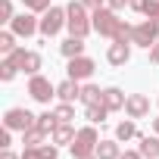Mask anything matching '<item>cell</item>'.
I'll return each instance as SVG.
<instances>
[{"label":"cell","mask_w":159,"mask_h":159,"mask_svg":"<svg viewBox=\"0 0 159 159\" xmlns=\"http://www.w3.org/2000/svg\"><path fill=\"white\" fill-rule=\"evenodd\" d=\"M137 140H140V156L143 159H159V137H153V134H137Z\"/></svg>","instance_id":"obj_15"},{"label":"cell","mask_w":159,"mask_h":159,"mask_svg":"<svg viewBox=\"0 0 159 159\" xmlns=\"http://www.w3.org/2000/svg\"><path fill=\"white\" fill-rule=\"evenodd\" d=\"M119 159H143V156H140V150H125Z\"/></svg>","instance_id":"obj_34"},{"label":"cell","mask_w":159,"mask_h":159,"mask_svg":"<svg viewBox=\"0 0 159 159\" xmlns=\"http://www.w3.org/2000/svg\"><path fill=\"white\" fill-rule=\"evenodd\" d=\"M81 3H84V7H88V10H100V7H103V3H106V0H81Z\"/></svg>","instance_id":"obj_36"},{"label":"cell","mask_w":159,"mask_h":159,"mask_svg":"<svg viewBox=\"0 0 159 159\" xmlns=\"http://www.w3.org/2000/svg\"><path fill=\"white\" fill-rule=\"evenodd\" d=\"M106 59H109V66H125V62L131 59V44H125V41H112L109 50H106Z\"/></svg>","instance_id":"obj_12"},{"label":"cell","mask_w":159,"mask_h":159,"mask_svg":"<svg viewBox=\"0 0 159 159\" xmlns=\"http://www.w3.org/2000/svg\"><path fill=\"white\" fill-rule=\"evenodd\" d=\"M143 16L159 22V0H147V7H143Z\"/></svg>","instance_id":"obj_30"},{"label":"cell","mask_w":159,"mask_h":159,"mask_svg":"<svg viewBox=\"0 0 159 159\" xmlns=\"http://www.w3.org/2000/svg\"><path fill=\"white\" fill-rule=\"evenodd\" d=\"M156 41H159V22H156V19H143V22L134 25V31H131V44L150 50Z\"/></svg>","instance_id":"obj_4"},{"label":"cell","mask_w":159,"mask_h":159,"mask_svg":"<svg viewBox=\"0 0 159 159\" xmlns=\"http://www.w3.org/2000/svg\"><path fill=\"white\" fill-rule=\"evenodd\" d=\"M59 125V119H56V112H41L38 116V128L41 131H47V134H53V128Z\"/></svg>","instance_id":"obj_24"},{"label":"cell","mask_w":159,"mask_h":159,"mask_svg":"<svg viewBox=\"0 0 159 159\" xmlns=\"http://www.w3.org/2000/svg\"><path fill=\"white\" fill-rule=\"evenodd\" d=\"M81 103H84V106H97V103H103V91H100L97 84H84V88H81Z\"/></svg>","instance_id":"obj_19"},{"label":"cell","mask_w":159,"mask_h":159,"mask_svg":"<svg viewBox=\"0 0 159 159\" xmlns=\"http://www.w3.org/2000/svg\"><path fill=\"white\" fill-rule=\"evenodd\" d=\"M131 31H134V25H128V22H122L112 41H125V44H131Z\"/></svg>","instance_id":"obj_28"},{"label":"cell","mask_w":159,"mask_h":159,"mask_svg":"<svg viewBox=\"0 0 159 159\" xmlns=\"http://www.w3.org/2000/svg\"><path fill=\"white\" fill-rule=\"evenodd\" d=\"M84 116H88V122H91V125H103V122H106V116H109V109H106L103 103H97V106H88V109H84Z\"/></svg>","instance_id":"obj_22"},{"label":"cell","mask_w":159,"mask_h":159,"mask_svg":"<svg viewBox=\"0 0 159 159\" xmlns=\"http://www.w3.org/2000/svg\"><path fill=\"white\" fill-rule=\"evenodd\" d=\"M7 56H13L25 75H38V72H41V53H34V50L16 47V50H13V53H7Z\"/></svg>","instance_id":"obj_8"},{"label":"cell","mask_w":159,"mask_h":159,"mask_svg":"<svg viewBox=\"0 0 159 159\" xmlns=\"http://www.w3.org/2000/svg\"><path fill=\"white\" fill-rule=\"evenodd\" d=\"M53 112H56V119H59V122H72V119H75V109H72V103H59Z\"/></svg>","instance_id":"obj_26"},{"label":"cell","mask_w":159,"mask_h":159,"mask_svg":"<svg viewBox=\"0 0 159 159\" xmlns=\"http://www.w3.org/2000/svg\"><path fill=\"white\" fill-rule=\"evenodd\" d=\"M19 72H22V69H19V62H16L13 56H7L3 62H0V81H13Z\"/></svg>","instance_id":"obj_20"},{"label":"cell","mask_w":159,"mask_h":159,"mask_svg":"<svg viewBox=\"0 0 159 159\" xmlns=\"http://www.w3.org/2000/svg\"><path fill=\"white\" fill-rule=\"evenodd\" d=\"M22 159H44V153H41V147H25Z\"/></svg>","instance_id":"obj_32"},{"label":"cell","mask_w":159,"mask_h":159,"mask_svg":"<svg viewBox=\"0 0 159 159\" xmlns=\"http://www.w3.org/2000/svg\"><path fill=\"white\" fill-rule=\"evenodd\" d=\"M94 69H97V66H94V59L81 53V56L69 59V69H66V72H69V78H75V81H88V78L94 75Z\"/></svg>","instance_id":"obj_9"},{"label":"cell","mask_w":159,"mask_h":159,"mask_svg":"<svg viewBox=\"0 0 159 159\" xmlns=\"http://www.w3.org/2000/svg\"><path fill=\"white\" fill-rule=\"evenodd\" d=\"M62 25H66V10L62 7H50L44 13V19H41V34L44 38H53V34L62 31Z\"/></svg>","instance_id":"obj_7"},{"label":"cell","mask_w":159,"mask_h":159,"mask_svg":"<svg viewBox=\"0 0 159 159\" xmlns=\"http://www.w3.org/2000/svg\"><path fill=\"white\" fill-rule=\"evenodd\" d=\"M41 153H44V159H56V156H59L56 143H44V147H41Z\"/></svg>","instance_id":"obj_31"},{"label":"cell","mask_w":159,"mask_h":159,"mask_svg":"<svg viewBox=\"0 0 159 159\" xmlns=\"http://www.w3.org/2000/svg\"><path fill=\"white\" fill-rule=\"evenodd\" d=\"M16 50V34L13 31H0V53H13Z\"/></svg>","instance_id":"obj_25"},{"label":"cell","mask_w":159,"mask_h":159,"mask_svg":"<svg viewBox=\"0 0 159 159\" xmlns=\"http://www.w3.org/2000/svg\"><path fill=\"white\" fill-rule=\"evenodd\" d=\"M10 143H13V131H10V128H3V131H0V147L7 150Z\"/></svg>","instance_id":"obj_33"},{"label":"cell","mask_w":159,"mask_h":159,"mask_svg":"<svg viewBox=\"0 0 159 159\" xmlns=\"http://www.w3.org/2000/svg\"><path fill=\"white\" fill-rule=\"evenodd\" d=\"M134 13H143V7H147V0H131V3H128Z\"/></svg>","instance_id":"obj_37"},{"label":"cell","mask_w":159,"mask_h":159,"mask_svg":"<svg viewBox=\"0 0 159 159\" xmlns=\"http://www.w3.org/2000/svg\"><path fill=\"white\" fill-rule=\"evenodd\" d=\"M84 159H97V153H91V156H84Z\"/></svg>","instance_id":"obj_41"},{"label":"cell","mask_w":159,"mask_h":159,"mask_svg":"<svg viewBox=\"0 0 159 159\" xmlns=\"http://www.w3.org/2000/svg\"><path fill=\"white\" fill-rule=\"evenodd\" d=\"M16 16H13V3L10 0H0V22H13Z\"/></svg>","instance_id":"obj_29"},{"label":"cell","mask_w":159,"mask_h":159,"mask_svg":"<svg viewBox=\"0 0 159 159\" xmlns=\"http://www.w3.org/2000/svg\"><path fill=\"white\" fill-rule=\"evenodd\" d=\"M125 100H128V97H125L119 88H106V91H103V106H106L109 112H116V109H125Z\"/></svg>","instance_id":"obj_16"},{"label":"cell","mask_w":159,"mask_h":159,"mask_svg":"<svg viewBox=\"0 0 159 159\" xmlns=\"http://www.w3.org/2000/svg\"><path fill=\"white\" fill-rule=\"evenodd\" d=\"M91 22H94V31L103 34V38H116V31H119V25H122V19L116 16L112 7H100V10H94Z\"/></svg>","instance_id":"obj_3"},{"label":"cell","mask_w":159,"mask_h":159,"mask_svg":"<svg viewBox=\"0 0 159 159\" xmlns=\"http://www.w3.org/2000/svg\"><path fill=\"white\" fill-rule=\"evenodd\" d=\"M44 137H47V131H41L38 125L28 128V131H22V143L25 147H44Z\"/></svg>","instance_id":"obj_21"},{"label":"cell","mask_w":159,"mask_h":159,"mask_svg":"<svg viewBox=\"0 0 159 159\" xmlns=\"http://www.w3.org/2000/svg\"><path fill=\"white\" fill-rule=\"evenodd\" d=\"M131 137H137V125H134V119L119 122V125H116V140H131Z\"/></svg>","instance_id":"obj_23"},{"label":"cell","mask_w":159,"mask_h":159,"mask_svg":"<svg viewBox=\"0 0 159 159\" xmlns=\"http://www.w3.org/2000/svg\"><path fill=\"white\" fill-rule=\"evenodd\" d=\"M122 150H119V140H100L97 143V159H119Z\"/></svg>","instance_id":"obj_18"},{"label":"cell","mask_w":159,"mask_h":159,"mask_svg":"<svg viewBox=\"0 0 159 159\" xmlns=\"http://www.w3.org/2000/svg\"><path fill=\"white\" fill-rule=\"evenodd\" d=\"M59 53H62L66 59H75V56H81V53H84V38H75V34H69V38L59 44Z\"/></svg>","instance_id":"obj_14"},{"label":"cell","mask_w":159,"mask_h":159,"mask_svg":"<svg viewBox=\"0 0 159 159\" xmlns=\"http://www.w3.org/2000/svg\"><path fill=\"white\" fill-rule=\"evenodd\" d=\"M25 3V10H31V13H47L50 10V0H22Z\"/></svg>","instance_id":"obj_27"},{"label":"cell","mask_w":159,"mask_h":159,"mask_svg":"<svg viewBox=\"0 0 159 159\" xmlns=\"http://www.w3.org/2000/svg\"><path fill=\"white\" fill-rule=\"evenodd\" d=\"M28 94H31V100H38V103H50V97H56V88L50 84V78H44V75L38 72V75L28 78Z\"/></svg>","instance_id":"obj_6"},{"label":"cell","mask_w":159,"mask_h":159,"mask_svg":"<svg viewBox=\"0 0 159 159\" xmlns=\"http://www.w3.org/2000/svg\"><path fill=\"white\" fill-rule=\"evenodd\" d=\"M38 125V116H31L28 109H22V106H13V109H7V116H3V128H10V131H28V128H34Z\"/></svg>","instance_id":"obj_5"},{"label":"cell","mask_w":159,"mask_h":159,"mask_svg":"<svg viewBox=\"0 0 159 159\" xmlns=\"http://www.w3.org/2000/svg\"><path fill=\"white\" fill-rule=\"evenodd\" d=\"M66 28H69V34H75V38H88V34L94 31V22H91L88 7L81 3V0H72V3L66 7Z\"/></svg>","instance_id":"obj_1"},{"label":"cell","mask_w":159,"mask_h":159,"mask_svg":"<svg viewBox=\"0 0 159 159\" xmlns=\"http://www.w3.org/2000/svg\"><path fill=\"white\" fill-rule=\"evenodd\" d=\"M125 112H128V119H143V116L150 112V100H147L143 94H128Z\"/></svg>","instance_id":"obj_11"},{"label":"cell","mask_w":159,"mask_h":159,"mask_svg":"<svg viewBox=\"0 0 159 159\" xmlns=\"http://www.w3.org/2000/svg\"><path fill=\"white\" fill-rule=\"evenodd\" d=\"M75 134H78V131H75V128H72L69 122H59V125L53 128V134H50V140H53V143L59 147V143H72V140H75Z\"/></svg>","instance_id":"obj_17"},{"label":"cell","mask_w":159,"mask_h":159,"mask_svg":"<svg viewBox=\"0 0 159 159\" xmlns=\"http://www.w3.org/2000/svg\"><path fill=\"white\" fill-rule=\"evenodd\" d=\"M10 31H13L16 38H31L34 31H41V19H34L31 13H22V16H16V19L10 22Z\"/></svg>","instance_id":"obj_10"},{"label":"cell","mask_w":159,"mask_h":159,"mask_svg":"<svg viewBox=\"0 0 159 159\" xmlns=\"http://www.w3.org/2000/svg\"><path fill=\"white\" fill-rule=\"evenodd\" d=\"M97 143H100V134L94 125H84V128H78L75 140H72V156L75 159H84L91 153H97Z\"/></svg>","instance_id":"obj_2"},{"label":"cell","mask_w":159,"mask_h":159,"mask_svg":"<svg viewBox=\"0 0 159 159\" xmlns=\"http://www.w3.org/2000/svg\"><path fill=\"white\" fill-rule=\"evenodd\" d=\"M153 131H156V134H159V119H153Z\"/></svg>","instance_id":"obj_40"},{"label":"cell","mask_w":159,"mask_h":159,"mask_svg":"<svg viewBox=\"0 0 159 159\" xmlns=\"http://www.w3.org/2000/svg\"><path fill=\"white\" fill-rule=\"evenodd\" d=\"M150 62H153V66H156V62H159V41H156V44H153V47H150Z\"/></svg>","instance_id":"obj_35"},{"label":"cell","mask_w":159,"mask_h":159,"mask_svg":"<svg viewBox=\"0 0 159 159\" xmlns=\"http://www.w3.org/2000/svg\"><path fill=\"white\" fill-rule=\"evenodd\" d=\"M56 97H59V103H75V100H81V84H78L75 78H66L62 84H56Z\"/></svg>","instance_id":"obj_13"},{"label":"cell","mask_w":159,"mask_h":159,"mask_svg":"<svg viewBox=\"0 0 159 159\" xmlns=\"http://www.w3.org/2000/svg\"><path fill=\"white\" fill-rule=\"evenodd\" d=\"M106 3H109V7H112V10H116V13H119V10H122V7H125V3H131V0H106Z\"/></svg>","instance_id":"obj_38"},{"label":"cell","mask_w":159,"mask_h":159,"mask_svg":"<svg viewBox=\"0 0 159 159\" xmlns=\"http://www.w3.org/2000/svg\"><path fill=\"white\" fill-rule=\"evenodd\" d=\"M0 159H19V156H16V153H13V150H10V147H7V150H3V153H0Z\"/></svg>","instance_id":"obj_39"}]
</instances>
